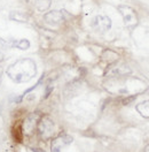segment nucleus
I'll return each instance as SVG.
<instances>
[{
    "label": "nucleus",
    "mask_w": 149,
    "mask_h": 152,
    "mask_svg": "<svg viewBox=\"0 0 149 152\" xmlns=\"http://www.w3.org/2000/svg\"><path fill=\"white\" fill-rule=\"evenodd\" d=\"M37 74V66L32 59L21 58L6 69V75L14 83H27Z\"/></svg>",
    "instance_id": "obj_1"
},
{
    "label": "nucleus",
    "mask_w": 149,
    "mask_h": 152,
    "mask_svg": "<svg viewBox=\"0 0 149 152\" xmlns=\"http://www.w3.org/2000/svg\"><path fill=\"white\" fill-rule=\"evenodd\" d=\"M37 132L39 137L43 141L49 140L54 135V132H55V124H54V121L48 115L40 116L37 124Z\"/></svg>",
    "instance_id": "obj_2"
},
{
    "label": "nucleus",
    "mask_w": 149,
    "mask_h": 152,
    "mask_svg": "<svg viewBox=\"0 0 149 152\" xmlns=\"http://www.w3.org/2000/svg\"><path fill=\"white\" fill-rule=\"evenodd\" d=\"M72 141H74V138L67 134L57 136L51 143V152H62V150L67 148L68 145H70Z\"/></svg>",
    "instance_id": "obj_3"
},
{
    "label": "nucleus",
    "mask_w": 149,
    "mask_h": 152,
    "mask_svg": "<svg viewBox=\"0 0 149 152\" xmlns=\"http://www.w3.org/2000/svg\"><path fill=\"white\" fill-rule=\"evenodd\" d=\"M39 115L37 113H32L30 114L28 118L23 121L22 124V129H23V133L27 134V135H32L33 132L37 129V124L39 121Z\"/></svg>",
    "instance_id": "obj_4"
},
{
    "label": "nucleus",
    "mask_w": 149,
    "mask_h": 152,
    "mask_svg": "<svg viewBox=\"0 0 149 152\" xmlns=\"http://www.w3.org/2000/svg\"><path fill=\"white\" fill-rule=\"evenodd\" d=\"M92 27L98 31H108L111 28V20L109 19L108 16H104V15H98L93 19L92 22Z\"/></svg>",
    "instance_id": "obj_5"
},
{
    "label": "nucleus",
    "mask_w": 149,
    "mask_h": 152,
    "mask_svg": "<svg viewBox=\"0 0 149 152\" xmlns=\"http://www.w3.org/2000/svg\"><path fill=\"white\" fill-rule=\"evenodd\" d=\"M118 10L121 12L122 16H123L124 22H125L126 26H134V24H137L138 19H137L134 10H132L129 6H119Z\"/></svg>",
    "instance_id": "obj_6"
},
{
    "label": "nucleus",
    "mask_w": 149,
    "mask_h": 152,
    "mask_svg": "<svg viewBox=\"0 0 149 152\" xmlns=\"http://www.w3.org/2000/svg\"><path fill=\"white\" fill-rule=\"evenodd\" d=\"M44 21L52 27H56V26H60L61 23H63L64 16L59 10H52V12H48L44 15Z\"/></svg>",
    "instance_id": "obj_7"
},
{
    "label": "nucleus",
    "mask_w": 149,
    "mask_h": 152,
    "mask_svg": "<svg viewBox=\"0 0 149 152\" xmlns=\"http://www.w3.org/2000/svg\"><path fill=\"white\" fill-rule=\"evenodd\" d=\"M33 6L36 7V10L39 12H46L52 4V0H32Z\"/></svg>",
    "instance_id": "obj_8"
},
{
    "label": "nucleus",
    "mask_w": 149,
    "mask_h": 152,
    "mask_svg": "<svg viewBox=\"0 0 149 152\" xmlns=\"http://www.w3.org/2000/svg\"><path fill=\"white\" fill-rule=\"evenodd\" d=\"M135 108H137V111H138V112H139L143 118L149 119V100L138 104Z\"/></svg>",
    "instance_id": "obj_9"
},
{
    "label": "nucleus",
    "mask_w": 149,
    "mask_h": 152,
    "mask_svg": "<svg viewBox=\"0 0 149 152\" xmlns=\"http://www.w3.org/2000/svg\"><path fill=\"white\" fill-rule=\"evenodd\" d=\"M15 48H20V50H22V51H25V50H28L30 48V42H29L28 39H19V40H16V44H15Z\"/></svg>",
    "instance_id": "obj_10"
},
{
    "label": "nucleus",
    "mask_w": 149,
    "mask_h": 152,
    "mask_svg": "<svg viewBox=\"0 0 149 152\" xmlns=\"http://www.w3.org/2000/svg\"><path fill=\"white\" fill-rule=\"evenodd\" d=\"M2 75H4V67L0 66V83H1V80H2Z\"/></svg>",
    "instance_id": "obj_11"
},
{
    "label": "nucleus",
    "mask_w": 149,
    "mask_h": 152,
    "mask_svg": "<svg viewBox=\"0 0 149 152\" xmlns=\"http://www.w3.org/2000/svg\"><path fill=\"white\" fill-rule=\"evenodd\" d=\"M2 58H4V56H2V53H0V61L2 60Z\"/></svg>",
    "instance_id": "obj_12"
}]
</instances>
